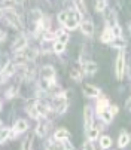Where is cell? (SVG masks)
<instances>
[{"mask_svg":"<svg viewBox=\"0 0 131 150\" xmlns=\"http://www.w3.org/2000/svg\"><path fill=\"white\" fill-rule=\"evenodd\" d=\"M3 15H5V18H6V21L12 25V27H15V28H21V21H19V16H18V13L14 11V9H6L5 12H3Z\"/></svg>","mask_w":131,"mask_h":150,"instance_id":"6da1fadb","label":"cell"},{"mask_svg":"<svg viewBox=\"0 0 131 150\" xmlns=\"http://www.w3.org/2000/svg\"><path fill=\"white\" fill-rule=\"evenodd\" d=\"M52 107L55 109L57 113H64L66 109H67V101H66V98H63L61 95L55 97L54 101H52Z\"/></svg>","mask_w":131,"mask_h":150,"instance_id":"7a4b0ae2","label":"cell"},{"mask_svg":"<svg viewBox=\"0 0 131 150\" xmlns=\"http://www.w3.org/2000/svg\"><path fill=\"white\" fill-rule=\"evenodd\" d=\"M124 67H125V61H124V52H119L118 58H116V64H115V71H116V77L122 79L124 74Z\"/></svg>","mask_w":131,"mask_h":150,"instance_id":"3957f363","label":"cell"},{"mask_svg":"<svg viewBox=\"0 0 131 150\" xmlns=\"http://www.w3.org/2000/svg\"><path fill=\"white\" fill-rule=\"evenodd\" d=\"M83 94L90 98H97L100 95V89L94 85H83Z\"/></svg>","mask_w":131,"mask_h":150,"instance_id":"277c9868","label":"cell"},{"mask_svg":"<svg viewBox=\"0 0 131 150\" xmlns=\"http://www.w3.org/2000/svg\"><path fill=\"white\" fill-rule=\"evenodd\" d=\"M40 74H42V79H45V80H54L55 70L52 66H45V67H42Z\"/></svg>","mask_w":131,"mask_h":150,"instance_id":"5b68a950","label":"cell"},{"mask_svg":"<svg viewBox=\"0 0 131 150\" xmlns=\"http://www.w3.org/2000/svg\"><path fill=\"white\" fill-rule=\"evenodd\" d=\"M80 30L85 36H88L91 37L94 34V24L91 23V21H83V23L80 24Z\"/></svg>","mask_w":131,"mask_h":150,"instance_id":"8992f818","label":"cell"},{"mask_svg":"<svg viewBox=\"0 0 131 150\" xmlns=\"http://www.w3.org/2000/svg\"><path fill=\"white\" fill-rule=\"evenodd\" d=\"M26 46H27V39L24 37V36H19L15 42H14V45H12V49L14 51H23V49H26Z\"/></svg>","mask_w":131,"mask_h":150,"instance_id":"52a82bcc","label":"cell"},{"mask_svg":"<svg viewBox=\"0 0 131 150\" xmlns=\"http://www.w3.org/2000/svg\"><path fill=\"white\" fill-rule=\"evenodd\" d=\"M97 70H98V66L94 62V61H88V62H85L83 64V73L85 74H95L97 73Z\"/></svg>","mask_w":131,"mask_h":150,"instance_id":"ba28073f","label":"cell"},{"mask_svg":"<svg viewBox=\"0 0 131 150\" xmlns=\"http://www.w3.org/2000/svg\"><path fill=\"white\" fill-rule=\"evenodd\" d=\"M83 123H85V129H90V126L93 125V115H91V110L88 105L83 110Z\"/></svg>","mask_w":131,"mask_h":150,"instance_id":"9c48e42d","label":"cell"},{"mask_svg":"<svg viewBox=\"0 0 131 150\" xmlns=\"http://www.w3.org/2000/svg\"><path fill=\"white\" fill-rule=\"evenodd\" d=\"M27 128H28V123L24 120V119H18L15 122V126H14V131L21 134V132H26L27 131Z\"/></svg>","mask_w":131,"mask_h":150,"instance_id":"30bf717a","label":"cell"},{"mask_svg":"<svg viewBox=\"0 0 131 150\" xmlns=\"http://www.w3.org/2000/svg\"><path fill=\"white\" fill-rule=\"evenodd\" d=\"M100 40L103 42V43H110V42L113 40V33H112V28H106V30L101 33Z\"/></svg>","mask_w":131,"mask_h":150,"instance_id":"8fae6325","label":"cell"},{"mask_svg":"<svg viewBox=\"0 0 131 150\" xmlns=\"http://www.w3.org/2000/svg\"><path fill=\"white\" fill-rule=\"evenodd\" d=\"M106 24L109 25V28H113L116 25V15L113 11H109L106 13Z\"/></svg>","mask_w":131,"mask_h":150,"instance_id":"7c38bea8","label":"cell"},{"mask_svg":"<svg viewBox=\"0 0 131 150\" xmlns=\"http://www.w3.org/2000/svg\"><path fill=\"white\" fill-rule=\"evenodd\" d=\"M78 24H79V21H78L75 16H70V15H69V18L66 19V23H64V27L67 28V30H75V28L78 27Z\"/></svg>","mask_w":131,"mask_h":150,"instance_id":"4fadbf2b","label":"cell"},{"mask_svg":"<svg viewBox=\"0 0 131 150\" xmlns=\"http://www.w3.org/2000/svg\"><path fill=\"white\" fill-rule=\"evenodd\" d=\"M110 45L115 48V49H124L125 48V40L122 37H113V40L110 42Z\"/></svg>","mask_w":131,"mask_h":150,"instance_id":"5bb4252c","label":"cell"},{"mask_svg":"<svg viewBox=\"0 0 131 150\" xmlns=\"http://www.w3.org/2000/svg\"><path fill=\"white\" fill-rule=\"evenodd\" d=\"M98 115H100L101 120H104L106 123H109V122H112V120H113V115L110 113V110H109V109H104V110H101Z\"/></svg>","mask_w":131,"mask_h":150,"instance_id":"9a60e30c","label":"cell"},{"mask_svg":"<svg viewBox=\"0 0 131 150\" xmlns=\"http://www.w3.org/2000/svg\"><path fill=\"white\" fill-rule=\"evenodd\" d=\"M54 138H55V140H58V141L69 138V131H67V129H64V128H60V129L54 134Z\"/></svg>","mask_w":131,"mask_h":150,"instance_id":"2e32d148","label":"cell"},{"mask_svg":"<svg viewBox=\"0 0 131 150\" xmlns=\"http://www.w3.org/2000/svg\"><path fill=\"white\" fill-rule=\"evenodd\" d=\"M36 110H37V113L39 115H48V112H49V109H48V105L43 103V101H39L37 104H36Z\"/></svg>","mask_w":131,"mask_h":150,"instance_id":"e0dca14e","label":"cell"},{"mask_svg":"<svg viewBox=\"0 0 131 150\" xmlns=\"http://www.w3.org/2000/svg\"><path fill=\"white\" fill-rule=\"evenodd\" d=\"M128 143H130V135H128L125 131H122L121 135H119L118 144H119V147H125V146H128Z\"/></svg>","mask_w":131,"mask_h":150,"instance_id":"ac0fdd59","label":"cell"},{"mask_svg":"<svg viewBox=\"0 0 131 150\" xmlns=\"http://www.w3.org/2000/svg\"><path fill=\"white\" fill-rule=\"evenodd\" d=\"M100 146L103 147V149H109L112 146V138L109 137V135H103L101 138H100Z\"/></svg>","mask_w":131,"mask_h":150,"instance_id":"d6986e66","label":"cell"},{"mask_svg":"<svg viewBox=\"0 0 131 150\" xmlns=\"http://www.w3.org/2000/svg\"><path fill=\"white\" fill-rule=\"evenodd\" d=\"M24 57H26L27 61H34L36 57H37V51H36V49H27V51L24 52Z\"/></svg>","mask_w":131,"mask_h":150,"instance_id":"ffe728a7","label":"cell"},{"mask_svg":"<svg viewBox=\"0 0 131 150\" xmlns=\"http://www.w3.org/2000/svg\"><path fill=\"white\" fill-rule=\"evenodd\" d=\"M75 2V6H76V11L79 12V13H85L86 12V8H85V3H83V0H73Z\"/></svg>","mask_w":131,"mask_h":150,"instance_id":"44dd1931","label":"cell"},{"mask_svg":"<svg viewBox=\"0 0 131 150\" xmlns=\"http://www.w3.org/2000/svg\"><path fill=\"white\" fill-rule=\"evenodd\" d=\"M52 49H54V52L55 54H61L64 49H66V43H61V42H55V43H54V46H52Z\"/></svg>","mask_w":131,"mask_h":150,"instance_id":"7402d4cb","label":"cell"},{"mask_svg":"<svg viewBox=\"0 0 131 150\" xmlns=\"http://www.w3.org/2000/svg\"><path fill=\"white\" fill-rule=\"evenodd\" d=\"M5 73V77H9L14 71H15V66H14V64H6V67H5V70H3Z\"/></svg>","mask_w":131,"mask_h":150,"instance_id":"603a6c76","label":"cell"},{"mask_svg":"<svg viewBox=\"0 0 131 150\" xmlns=\"http://www.w3.org/2000/svg\"><path fill=\"white\" fill-rule=\"evenodd\" d=\"M107 100L106 98H101V100H98V103H97V110H98V113L101 112V110H104L106 107H107Z\"/></svg>","mask_w":131,"mask_h":150,"instance_id":"cb8c5ba5","label":"cell"},{"mask_svg":"<svg viewBox=\"0 0 131 150\" xmlns=\"http://www.w3.org/2000/svg\"><path fill=\"white\" fill-rule=\"evenodd\" d=\"M86 131H88V138L90 140L98 138V129H95V128H90V129H86Z\"/></svg>","mask_w":131,"mask_h":150,"instance_id":"d4e9b609","label":"cell"},{"mask_svg":"<svg viewBox=\"0 0 131 150\" xmlns=\"http://www.w3.org/2000/svg\"><path fill=\"white\" fill-rule=\"evenodd\" d=\"M36 134H37L39 137H43V135L46 134V126H45V125H42V123H39L37 128H36Z\"/></svg>","mask_w":131,"mask_h":150,"instance_id":"484cf974","label":"cell"},{"mask_svg":"<svg viewBox=\"0 0 131 150\" xmlns=\"http://www.w3.org/2000/svg\"><path fill=\"white\" fill-rule=\"evenodd\" d=\"M104 9H106V0H97L95 11H97V12H103Z\"/></svg>","mask_w":131,"mask_h":150,"instance_id":"4316f807","label":"cell"},{"mask_svg":"<svg viewBox=\"0 0 131 150\" xmlns=\"http://www.w3.org/2000/svg\"><path fill=\"white\" fill-rule=\"evenodd\" d=\"M112 33H113V37H122V28L118 24L112 28Z\"/></svg>","mask_w":131,"mask_h":150,"instance_id":"83f0119b","label":"cell"},{"mask_svg":"<svg viewBox=\"0 0 131 150\" xmlns=\"http://www.w3.org/2000/svg\"><path fill=\"white\" fill-rule=\"evenodd\" d=\"M27 113H28L33 119H37V117H39V113H37V110H36V107H28Z\"/></svg>","mask_w":131,"mask_h":150,"instance_id":"f1b7e54d","label":"cell"},{"mask_svg":"<svg viewBox=\"0 0 131 150\" xmlns=\"http://www.w3.org/2000/svg\"><path fill=\"white\" fill-rule=\"evenodd\" d=\"M67 18H69V12H64V11H63V12H60V13H58V21H60L61 24H64Z\"/></svg>","mask_w":131,"mask_h":150,"instance_id":"f546056e","label":"cell"},{"mask_svg":"<svg viewBox=\"0 0 131 150\" xmlns=\"http://www.w3.org/2000/svg\"><path fill=\"white\" fill-rule=\"evenodd\" d=\"M6 138H9V131L8 129H0V143L5 141Z\"/></svg>","mask_w":131,"mask_h":150,"instance_id":"4dcf8cb0","label":"cell"},{"mask_svg":"<svg viewBox=\"0 0 131 150\" xmlns=\"http://www.w3.org/2000/svg\"><path fill=\"white\" fill-rule=\"evenodd\" d=\"M70 77H72L73 80H80L82 74H80L78 70H72V71H70Z\"/></svg>","mask_w":131,"mask_h":150,"instance_id":"1f68e13d","label":"cell"},{"mask_svg":"<svg viewBox=\"0 0 131 150\" xmlns=\"http://www.w3.org/2000/svg\"><path fill=\"white\" fill-rule=\"evenodd\" d=\"M67 40H69V34L67 33H61L58 36V42H61V43H67Z\"/></svg>","mask_w":131,"mask_h":150,"instance_id":"d6a6232c","label":"cell"},{"mask_svg":"<svg viewBox=\"0 0 131 150\" xmlns=\"http://www.w3.org/2000/svg\"><path fill=\"white\" fill-rule=\"evenodd\" d=\"M49 150H66V146L64 144H60V143H55L54 146L49 147Z\"/></svg>","mask_w":131,"mask_h":150,"instance_id":"836d02e7","label":"cell"},{"mask_svg":"<svg viewBox=\"0 0 131 150\" xmlns=\"http://www.w3.org/2000/svg\"><path fill=\"white\" fill-rule=\"evenodd\" d=\"M30 146H31V138H27L23 144V150H30Z\"/></svg>","mask_w":131,"mask_h":150,"instance_id":"e575fe53","label":"cell"},{"mask_svg":"<svg viewBox=\"0 0 131 150\" xmlns=\"http://www.w3.org/2000/svg\"><path fill=\"white\" fill-rule=\"evenodd\" d=\"M83 150H95V149H94V146H93L90 141H86V143L83 144Z\"/></svg>","mask_w":131,"mask_h":150,"instance_id":"d590c367","label":"cell"},{"mask_svg":"<svg viewBox=\"0 0 131 150\" xmlns=\"http://www.w3.org/2000/svg\"><path fill=\"white\" fill-rule=\"evenodd\" d=\"M54 37H55V33H51V31H49V33L45 34V39H46V40H52Z\"/></svg>","mask_w":131,"mask_h":150,"instance_id":"8d00e7d4","label":"cell"},{"mask_svg":"<svg viewBox=\"0 0 131 150\" xmlns=\"http://www.w3.org/2000/svg\"><path fill=\"white\" fill-rule=\"evenodd\" d=\"M109 110H110L112 115H116V113H118V107H116V105H112V107H109Z\"/></svg>","mask_w":131,"mask_h":150,"instance_id":"74e56055","label":"cell"},{"mask_svg":"<svg viewBox=\"0 0 131 150\" xmlns=\"http://www.w3.org/2000/svg\"><path fill=\"white\" fill-rule=\"evenodd\" d=\"M5 39H6V33L5 31H0V43H2Z\"/></svg>","mask_w":131,"mask_h":150,"instance_id":"f35d334b","label":"cell"},{"mask_svg":"<svg viewBox=\"0 0 131 150\" xmlns=\"http://www.w3.org/2000/svg\"><path fill=\"white\" fill-rule=\"evenodd\" d=\"M0 129H3V123H2V120H0Z\"/></svg>","mask_w":131,"mask_h":150,"instance_id":"ab89813d","label":"cell"},{"mask_svg":"<svg viewBox=\"0 0 131 150\" xmlns=\"http://www.w3.org/2000/svg\"><path fill=\"white\" fill-rule=\"evenodd\" d=\"M0 110H2V103H0Z\"/></svg>","mask_w":131,"mask_h":150,"instance_id":"60d3db41","label":"cell"},{"mask_svg":"<svg viewBox=\"0 0 131 150\" xmlns=\"http://www.w3.org/2000/svg\"><path fill=\"white\" fill-rule=\"evenodd\" d=\"M130 73H131V64H130Z\"/></svg>","mask_w":131,"mask_h":150,"instance_id":"b9f144b4","label":"cell"},{"mask_svg":"<svg viewBox=\"0 0 131 150\" xmlns=\"http://www.w3.org/2000/svg\"><path fill=\"white\" fill-rule=\"evenodd\" d=\"M130 28H131V27H130Z\"/></svg>","mask_w":131,"mask_h":150,"instance_id":"7bdbcfd3","label":"cell"}]
</instances>
